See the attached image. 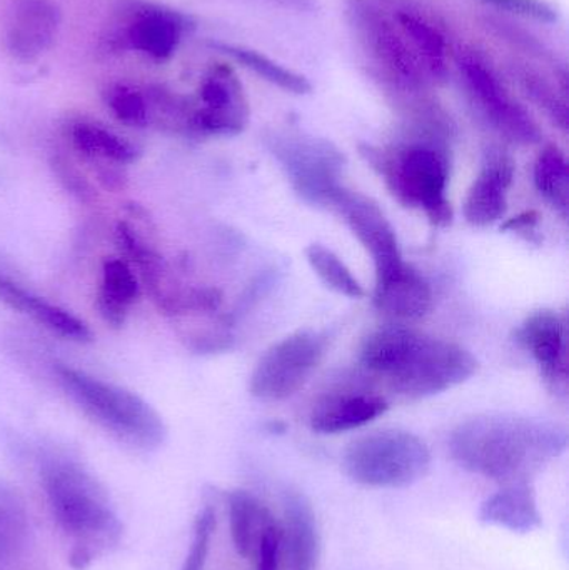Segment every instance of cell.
Listing matches in <instances>:
<instances>
[{
	"mask_svg": "<svg viewBox=\"0 0 569 570\" xmlns=\"http://www.w3.org/2000/svg\"><path fill=\"white\" fill-rule=\"evenodd\" d=\"M341 214L361 246L367 250L376 267V283L387 279L406 263L401 254L396 233L381 207L370 197L341 187L331 206Z\"/></svg>",
	"mask_w": 569,
	"mask_h": 570,
	"instance_id": "7c38bea8",
	"label": "cell"
},
{
	"mask_svg": "<svg viewBox=\"0 0 569 570\" xmlns=\"http://www.w3.org/2000/svg\"><path fill=\"white\" fill-rule=\"evenodd\" d=\"M418 130L411 137L386 147L363 144L361 156L384 180L398 203L426 214L436 227L453 223L448 199L451 157L448 120L434 106L414 112Z\"/></svg>",
	"mask_w": 569,
	"mask_h": 570,
	"instance_id": "7a4b0ae2",
	"label": "cell"
},
{
	"mask_svg": "<svg viewBox=\"0 0 569 570\" xmlns=\"http://www.w3.org/2000/svg\"><path fill=\"white\" fill-rule=\"evenodd\" d=\"M480 519L488 525L528 534L541 525L540 509L530 482L510 484L481 504Z\"/></svg>",
	"mask_w": 569,
	"mask_h": 570,
	"instance_id": "603a6c76",
	"label": "cell"
},
{
	"mask_svg": "<svg viewBox=\"0 0 569 570\" xmlns=\"http://www.w3.org/2000/svg\"><path fill=\"white\" fill-rule=\"evenodd\" d=\"M53 375L76 407L122 444L154 451L166 441L167 428L159 412L134 392L107 384L72 365L57 364Z\"/></svg>",
	"mask_w": 569,
	"mask_h": 570,
	"instance_id": "5b68a950",
	"label": "cell"
},
{
	"mask_svg": "<svg viewBox=\"0 0 569 570\" xmlns=\"http://www.w3.org/2000/svg\"><path fill=\"white\" fill-rule=\"evenodd\" d=\"M193 116V136L233 137L249 122V100L233 67L214 62L199 86Z\"/></svg>",
	"mask_w": 569,
	"mask_h": 570,
	"instance_id": "8fae6325",
	"label": "cell"
},
{
	"mask_svg": "<svg viewBox=\"0 0 569 570\" xmlns=\"http://www.w3.org/2000/svg\"><path fill=\"white\" fill-rule=\"evenodd\" d=\"M538 219H540V216H538L537 210H530V213L521 214V216L508 220V223L504 224L503 229L514 230V233H523V230H531L533 229L534 226H537Z\"/></svg>",
	"mask_w": 569,
	"mask_h": 570,
	"instance_id": "d590c367",
	"label": "cell"
},
{
	"mask_svg": "<svg viewBox=\"0 0 569 570\" xmlns=\"http://www.w3.org/2000/svg\"><path fill=\"white\" fill-rule=\"evenodd\" d=\"M386 399L374 394H334L317 402L311 428L320 434H341L363 428L387 411Z\"/></svg>",
	"mask_w": 569,
	"mask_h": 570,
	"instance_id": "44dd1931",
	"label": "cell"
},
{
	"mask_svg": "<svg viewBox=\"0 0 569 570\" xmlns=\"http://www.w3.org/2000/svg\"><path fill=\"white\" fill-rule=\"evenodd\" d=\"M69 140L104 189L117 193L126 187V167L140 157L136 144L90 120L70 124Z\"/></svg>",
	"mask_w": 569,
	"mask_h": 570,
	"instance_id": "4fadbf2b",
	"label": "cell"
},
{
	"mask_svg": "<svg viewBox=\"0 0 569 570\" xmlns=\"http://www.w3.org/2000/svg\"><path fill=\"white\" fill-rule=\"evenodd\" d=\"M104 100L119 122L129 127H146L150 122L147 97L126 83H112L104 90Z\"/></svg>",
	"mask_w": 569,
	"mask_h": 570,
	"instance_id": "4dcf8cb0",
	"label": "cell"
},
{
	"mask_svg": "<svg viewBox=\"0 0 569 570\" xmlns=\"http://www.w3.org/2000/svg\"><path fill=\"white\" fill-rule=\"evenodd\" d=\"M253 559L256 562V570H279L283 548H281V528L276 521L271 522L261 535Z\"/></svg>",
	"mask_w": 569,
	"mask_h": 570,
	"instance_id": "e575fe53",
	"label": "cell"
},
{
	"mask_svg": "<svg viewBox=\"0 0 569 570\" xmlns=\"http://www.w3.org/2000/svg\"><path fill=\"white\" fill-rule=\"evenodd\" d=\"M217 50L227 53V56L236 59L237 62L243 63L247 69L253 70L256 76L286 92L296 94V96H306L313 90L307 77L287 69L283 63L269 59L264 53L257 50L249 49V47L229 46V43H214Z\"/></svg>",
	"mask_w": 569,
	"mask_h": 570,
	"instance_id": "83f0119b",
	"label": "cell"
},
{
	"mask_svg": "<svg viewBox=\"0 0 569 570\" xmlns=\"http://www.w3.org/2000/svg\"><path fill=\"white\" fill-rule=\"evenodd\" d=\"M0 302L67 341H92V332L87 327L86 322L80 321L66 308L50 304L46 298L27 291L3 274H0Z\"/></svg>",
	"mask_w": 569,
	"mask_h": 570,
	"instance_id": "ffe728a7",
	"label": "cell"
},
{
	"mask_svg": "<svg viewBox=\"0 0 569 570\" xmlns=\"http://www.w3.org/2000/svg\"><path fill=\"white\" fill-rule=\"evenodd\" d=\"M513 177L514 160L510 154L501 149L488 150L463 204L467 223L474 227H488L503 219Z\"/></svg>",
	"mask_w": 569,
	"mask_h": 570,
	"instance_id": "5bb4252c",
	"label": "cell"
},
{
	"mask_svg": "<svg viewBox=\"0 0 569 570\" xmlns=\"http://www.w3.org/2000/svg\"><path fill=\"white\" fill-rule=\"evenodd\" d=\"M214 531H216V512L210 505H207L199 512L196 522H194L193 542H190L183 570H204Z\"/></svg>",
	"mask_w": 569,
	"mask_h": 570,
	"instance_id": "1f68e13d",
	"label": "cell"
},
{
	"mask_svg": "<svg viewBox=\"0 0 569 570\" xmlns=\"http://www.w3.org/2000/svg\"><path fill=\"white\" fill-rule=\"evenodd\" d=\"M567 448V429L518 414L477 415L461 422L450 439L461 468L504 485L530 482Z\"/></svg>",
	"mask_w": 569,
	"mask_h": 570,
	"instance_id": "6da1fadb",
	"label": "cell"
},
{
	"mask_svg": "<svg viewBox=\"0 0 569 570\" xmlns=\"http://www.w3.org/2000/svg\"><path fill=\"white\" fill-rule=\"evenodd\" d=\"M534 186L541 197L568 219L569 210V167L567 156L558 146L545 147L534 163Z\"/></svg>",
	"mask_w": 569,
	"mask_h": 570,
	"instance_id": "4316f807",
	"label": "cell"
},
{
	"mask_svg": "<svg viewBox=\"0 0 569 570\" xmlns=\"http://www.w3.org/2000/svg\"><path fill=\"white\" fill-rule=\"evenodd\" d=\"M43 494L60 531L72 542L70 566L89 568L122 538V524L100 482L79 462L47 459L40 469Z\"/></svg>",
	"mask_w": 569,
	"mask_h": 570,
	"instance_id": "277c9868",
	"label": "cell"
},
{
	"mask_svg": "<svg viewBox=\"0 0 569 570\" xmlns=\"http://www.w3.org/2000/svg\"><path fill=\"white\" fill-rule=\"evenodd\" d=\"M189 27L190 20L177 10L146 3L134 10L124 40L146 56L166 60L174 56Z\"/></svg>",
	"mask_w": 569,
	"mask_h": 570,
	"instance_id": "e0dca14e",
	"label": "cell"
},
{
	"mask_svg": "<svg viewBox=\"0 0 569 570\" xmlns=\"http://www.w3.org/2000/svg\"><path fill=\"white\" fill-rule=\"evenodd\" d=\"M273 2L281 3L283 7H287V9L300 10H311L314 7L313 0H273Z\"/></svg>",
	"mask_w": 569,
	"mask_h": 570,
	"instance_id": "8d00e7d4",
	"label": "cell"
},
{
	"mask_svg": "<svg viewBox=\"0 0 569 570\" xmlns=\"http://www.w3.org/2000/svg\"><path fill=\"white\" fill-rule=\"evenodd\" d=\"M29 512L20 492L0 479V570L10 568L29 544Z\"/></svg>",
	"mask_w": 569,
	"mask_h": 570,
	"instance_id": "484cf974",
	"label": "cell"
},
{
	"mask_svg": "<svg viewBox=\"0 0 569 570\" xmlns=\"http://www.w3.org/2000/svg\"><path fill=\"white\" fill-rule=\"evenodd\" d=\"M517 341L533 355L545 377L567 381V321L555 311L533 312L517 331Z\"/></svg>",
	"mask_w": 569,
	"mask_h": 570,
	"instance_id": "ac0fdd59",
	"label": "cell"
},
{
	"mask_svg": "<svg viewBox=\"0 0 569 570\" xmlns=\"http://www.w3.org/2000/svg\"><path fill=\"white\" fill-rule=\"evenodd\" d=\"M294 190L306 203L330 207L340 193L346 157L331 140L293 129H277L264 137Z\"/></svg>",
	"mask_w": 569,
	"mask_h": 570,
	"instance_id": "ba28073f",
	"label": "cell"
},
{
	"mask_svg": "<svg viewBox=\"0 0 569 570\" xmlns=\"http://www.w3.org/2000/svg\"><path fill=\"white\" fill-rule=\"evenodd\" d=\"M343 468L350 479L366 488H408L430 471L431 452L413 432L386 429L351 442Z\"/></svg>",
	"mask_w": 569,
	"mask_h": 570,
	"instance_id": "52a82bcc",
	"label": "cell"
},
{
	"mask_svg": "<svg viewBox=\"0 0 569 570\" xmlns=\"http://www.w3.org/2000/svg\"><path fill=\"white\" fill-rule=\"evenodd\" d=\"M454 62L471 102L498 134L524 146L540 142L543 134L537 120L514 99L484 53L473 47H461L454 53Z\"/></svg>",
	"mask_w": 569,
	"mask_h": 570,
	"instance_id": "9c48e42d",
	"label": "cell"
},
{
	"mask_svg": "<svg viewBox=\"0 0 569 570\" xmlns=\"http://www.w3.org/2000/svg\"><path fill=\"white\" fill-rule=\"evenodd\" d=\"M50 166H52L53 174H56L59 183L62 184L63 189L69 190L80 203L89 204L96 200V189H94L92 184L86 179V176L77 169L72 160L57 154L52 163H50Z\"/></svg>",
	"mask_w": 569,
	"mask_h": 570,
	"instance_id": "836d02e7",
	"label": "cell"
},
{
	"mask_svg": "<svg viewBox=\"0 0 569 570\" xmlns=\"http://www.w3.org/2000/svg\"><path fill=\"white\" fill-rule=\"evenodd\" d=\"M140 285L133 266L124 259L104 263L102 283L97 291L96 307L109 327L122 328L129 308L139 301Z\"/></svg>",
	"mask_w": 569,
	"mask_h": 570,
	"instance_id": "cb8c5ba5",
	"label": "cell"
},
{
	"mask_svg": "<svg viewBox=\"0 0 569 570\" xmlns=\"http://www.w3.org/2000/svg\"><path fill=\"white\" fill-rule=\"evenodd\" d=\"M347 20L374 76L404 99H423L431 82L394 20L390 0H350Z\"/></svg>",
	"mask_w": 569,
	"mask_h": 570,
	"instance_id": "8992f818",
	"label": "cell"
},
{
	"mask_svg": "<svg viewBox=\"0 0 569 570\" xmlns=\"http://www.w3.org/2000/svg\"><path fill=\"white\" fill-rule=\"evenodd\" d=\"M326 345V335L310 328L271 345L251 375V394L261 401H284L296 394L323 361Z\"/></svg>",
	"mask_w": 569,
	"mask_h": 570,
	"instance_id": "30bf717a",
	"label": "cell"
},
{
	"mask_svg": "<svg viewBox=\"0 0 569 570\" xmlns=\"http://www.w3.org/2000/svg\"><path fill=\"white\" fill-rule=\"evenodd\" d=\"M60 26V10L52 0H22L7 30V49L13 59L32 62L52 47Z\"/></svg>",
	"mask_w": 569,
	"mask_h": 570,
	"instance_id": "2e32d148",
	"label": "cell"
},
{
	"mask_svg": "<svg viewBox=\"0 0 569 570\" xmlns=\"http://www.w3.org/2000/svg\"><path fill=\"white\" fill-rule=\"evenodd\" d=\"M306 259L317 277L337 294L351 298H361L366 295L363 285L333 250L326 249L321 244H311L306 249Z\"/></svg>",
	"mask_w": 569,
	"mask_h": 570,
	"instance_id": "f546056e",
	"label": "cell"
},
{
	"mask_svg": "<svg viewBox=\"0 0 569 570\" xmlns=\"http://www.w3.org/2000/svg\"><path fill=\"white\" fill-rule=\"evenodd\" d=\"M229 505L230 538L234 549L244 559H253L261 535L274 521L266 505L247 491L230 492Z\"/></svg>",
	"mask_w": 569,
	"mask_h": 570,
	"instance_id": "d4e9b609",
	"label": "cell"
},
{
	"mask_svg": "<svg viewBox=\"0 0 569 570\" xmlns=\"http://www.w3.org/2000/svg\"><path fill=\"white\" fill-rule=\"evenodd\" d=\"M360 361L394 392L410 399L450 391L473 377L478 368L474 355L457 342L398 325L373 332L361 347Z\"/></svg>",
	"mask_w": 569,
	"mask_h": 570,
	"instance_id": "3957f363",
	"label": "cell"
},
{
	"mask_svg": "<svg viewBox=\"0 0 569 570\" xmlns=\"http://www.w3.org/2000/svg\"><path fill=\"white\" fill-rule=\"evenodd\" d=\"M396 20L411 49L423 66L431 86L443 83L450 73L451 46L447 30L430 13L410 2H390Z\"/></svg>",
	"mask_w": 569,
	"mask_h": 570,
	"instance_id": "9a60e30c",
	"label": "cell"
},
{
	"mask_svg": "<svg viewBox=\"0 0 569 570\" xmlns=\"http://www.w3.org/2000/svg\"><path fill=\"white\" fill-rule=\"evenodd\" d=\"M431 304V285L408 264L374 288V305L398 321H416L430 312Z\"/></svg>",
	"mask_w": 569,
	"mask_h": 570,
	"instance_id": "7402d4cb",
	"label": "cell"
},
{
	"mask_svg": "<svg viewBox=\"0 0 569 570\" xmlns=\"http://www.w3.org/2000/svg\"><path fill=\"white\" fill-rule=\"evenodd\" d=\"M478 2L500 12L514 13L538 22L553 23L560 19V12L547 0H478Z\"/></svg>",
	"mask_w": 569,
	"mask_h": 570,
	"instance_id": "d6a6232c",
	"label": "cell"
},
{
	"mask_svg": "<svg viewBox=\"0 0 569 570\" xmlns=\"http://www.w3.org/2000/svg\"><path fill=\"white\" fill-rule=\"evenodd\" d=\"M513 73L528 99L537 104L541 110H545L555 126L567 132L569 114L565 94H560V90L550 79H547L540 70L528 66V63L514 62Z\"/></svg>",
	"mask_w": 569,
	"mask_h": 570,
	"instance_id": "f1b7e54d",
	"label": "cell"
},
{
	"mask_svg": "<svg viewBox=\"0 0 569 570\" xmlns=\"http://www.w3.org/2000/svg\"><path fill=\"white\" fill-rule=\"evenodd\" d=\"M281 548L290 570H314L321 554L316 514L306 495L287 492L284 499V528Z\"/></svg>",
	"mask_w": 569,
	"mask_h": 570,
	"instance_id": "d6986e66",
	"label": "cell"
}]
</instances>
